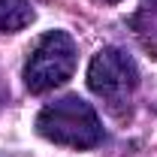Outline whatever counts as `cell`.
<instances>
[{"label":"cell","instance_id":"1","mask_svg":"<svg viewBox=\"0 0 157 157\" xmlns=\"http://www.w3.org/2000/svg\"><path fill=\"white\" fill-rule=\"evenodd\" d=\"M36 133L55 145L76 148V151L97 148L106 139L97 109L78 94H67L55 103H45L36 115Z\"/></svg>","mask_w":157,"mask_h":157},{"label":"cell","instance_id":"2","mask_svg":"<svg viewBox=\"0 0 157 157\" xmlns=\"http://www.w3.org/2000/svg\"><path fill=\"white\" fill-rule=\"evenodd\" d=\"M88 88L97 94L115 115H124L133 103V94L139 88V67L124 48L106 45L91 58L88 67Z\"/></svg>","mask_w":157,"mask_h":157},{"label":"cell","instance_id":"3","mask_svg":"<svg viewBox=\"0 0 157 157\" xmlns=\"http://www.w3.org/2000/svg\"><path fill=\"white\" fill-rule=\"evenodd\" d=\"M78 48L76 39L67 30H48L33 45L30 58L24 63V88L30 94H45L60 88L67 78L76 73Z\"/></svg>","mask_w":157,"mask_h":157},{"label":"cell","instance_id":"4","mask_svg":"<svg viewBox=\"0 0 157 157\" xmlns=\"http://www.w3.org/2000/svg\"><path fill=\"white\" fill-rule=\"evenodd\" d=\"M33 21L30 0H0V33H18Z\"/></svg>","mask_w":157,"mask_h":157},{"label":"cell","instance_id":"5","mask_svg":"<svg viewBox=\"0 0 157 157\" xmlns=\"http://www.w3.org/2000/svg\"><path fill=\"white\" fill-rule=\"evenodd\" d=\"M133 27H136L139 39L151 52H157V0H142L139 12L133 15Z\"/></svg>","mask_w":157,"mask_h":157},{"label":"cell","instance_id":"6","mask_svg":"<svg viewBox=\"0 0 157 157\" xmlns=\"http://www.w3.org/2000/svg\"><path fill=\"white\" fill-rule=\"evenodd\" d=\"M6 103V88H3V82H0V106Z\"/></svg>","mask_w":157,"mask_h":157},{"label":"cell","instance_id":"7","mask_svg":"<svg viewBox=\"0 0 157 157\" xmlns=\"http://www.w3.org/2000/svg\"><path fill=\"white\" fill-rule=\"evenodd\" d=\"M103 3H121V0H103Z\"/></svg>","mask_w":157,"mask_h":157}]
</instances>
